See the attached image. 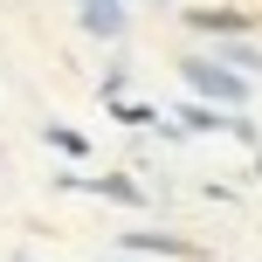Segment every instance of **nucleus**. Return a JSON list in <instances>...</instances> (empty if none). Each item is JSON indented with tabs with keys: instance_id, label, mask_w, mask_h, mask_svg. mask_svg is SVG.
I'll use <instances>...</instances> for the list:
<instances>
[{
	"instance_id": "obj_5",
	"label": "nucleus",
	"mask_w": 262,
	"mask_h": 262,
	"mask_svg": "<svg viewBox=\"0 0 262 262\" xmlns=\"http://www.w3.org/2000/svg\"><path fill=\"white\" fill-rule=\"evenodd\" d=\"M214 62H235L242 76H249V69H262V55H255V49H228V55H214Z\"/></svg>"
},
{
	"instance_id": "obj_4",
	"label": "nucleus",
	"mask_w": 262,
	"mask_h": 262,
	"mask_svg": "<svg viewBox=\"0 0 262 262\" xmlns=\"http://www.w3.org/2000/svg\"><path fill=\"white\" fill-rule=\"evenodd\" d=\"M131 249H166V255H193L186 242H172V235H131Z\"/></svg>"
},
{
	"instance_id": "obj_1",
	"label": "nucleus",
	"mask_w": 262,
	"mask_h": 262,
	"mask_svg": "<svg viewBox=\"0 0 262 262\" xmlns=\"http://www.w3.org/2000/svg\"><path fill=\"white\" fill-rule=\"evenodd\" d=\"M186 83H193L200 97H221V104H242V97H249V83H242L235 69H214L207 55H193V62H186Z\"/></svg>"
},
{
	"instance_id": "obj_6",
	"label": "nucleus",
	"mask_w": 262,
	"mask_h": 262,
	"mask_svg": "<svg viewBox=\"0 0 262 262\" xmlns=\"http://www.w3.org/2000/svg\"><path fill=\"white\" fill-rule=\"evenodd\" d=\"M118 118H124V124H159V111H145V104H118Z\"/></svg>"
},
{
	"instance_id": "obj_2",
	"label": "nucleus",
	"mask_w": 262,
	"mask_h": 262,
	"mask_svg": "<svg viewBox=\"0 0 262 262\" xmlns=\"http://www.w3.org/2000/svg\"><path fill=\"white\" fill-rule=\"evenodd\" d=\"M83 28L90 35H124V7L118 0H83Z\"/></svg>"
},
{
	"instance_id": "obj_3",
	"label": "nucleus",
	"mask_w": 262,
	"mask_h": 262,
	"mask_svg": "<svg viewBox=\"0 0 262 262\" xmlns=\"http://www.w3.org/2000/svg\"><path fill=\"white\" fill-rule=\"evenodd\" d=\"M200 28H214V35H242L249 28V14H235V7H214V14H193Z\"/></svg>"
}]
</instances>
